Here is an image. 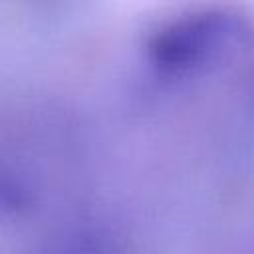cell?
I'll return each mask as SVG.
<instances>
[{"label": "cell", "instance_id": "6da1fadb", "mask_svg": "<svg viewBox=\"0 0 254 254\" xmlns=\"http://www.w3.org/2000/svg\"><path fill=\"white\" fill-rule=\"evenodd\" d=\"M236 34V20L224 12L204 10L161 26L149 40L151 62L169 73L202 65Z\"/></svg>", "mask_w": 254, "mask_h": 254}]
</instances>
